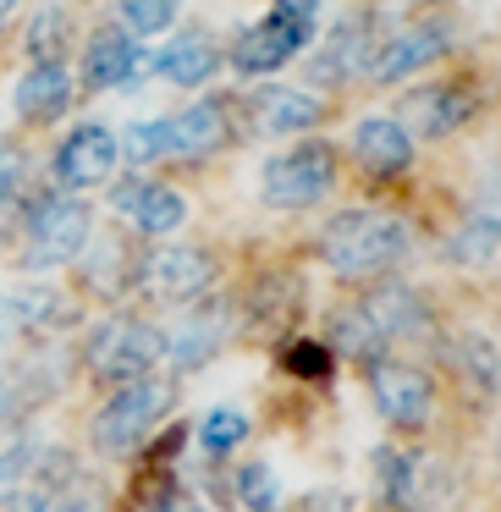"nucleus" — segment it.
I'll return each mask as SVG.
<instances>
[{
	"instance_id": "1",
	"label": "nucleus",
	"mask_w": 501,
	"mask_h": 512,
	"mask_svg": "<svg viewBox=\"0 0 501 512\" xmlns=\"http://www.w3.org/2000/svg\"><path fill=\"white\" fill-rule=\"evenodd\" d=\"M408 254V221L391 210H342L320 232V259L336 276H369Z\"/></svg>"
},
{
	"instance_id": "2",
	"label": "nucleus",
	"mask_w": 501,
	"mask_h": 512,
	"mask_svg": "<svg viewBox=\"0 0 501 512\" xmlns=\"http://www.w3.org/2000/svg\"><path fill=\"white\" fill-rule=\"evenodd\" d=\"M314 12L320 0H276L254 28H243L232 45V67L243 78H265V72H281L303 45L314 39Z\"/></svg>"
},
{
	"instance_id": "3",
	"label": "nucleus",
	"mask_w": 501,
	"mask_h": 512,
	"mask_svg": "<svg viewBox=\"0 0 501 512\" xmlns=\"http://www.w3.org/2000/svg\"><path fill=\"white\" fill-rule=\"evenodd\" d=\"M430 325V309L413 287L391 281V287H375L353 303V314H342V347L353 353H369L380 342H402V336H419Z\"/></svg>"
},
{
	"instance_id": "4",
	"label": "nucleus",
	"mask_w": 501,
	"mask_h": 512,
	"mask_svg": "<svg viewBox=\"0 0 501 512\" xmlns=\"http://www.w3.org/2000/svg\"><path fill=\"white\" fill-rule=\"evenodd\" d=\"M160 358H166V336L149 320H133V314H127V320L94 325V336H89V369L100 380H116V386L144 380Z\"/></svg>"
},
{
	"instance_id": "5",
	"label": "nucleus",
	"mask_w": 501,
	"mask_h": 512,
	"mask_svg": "<svg viewBox=\"0 0 501 512\" xmlns=\"http://www.w3.org/2000/svg\"><path fill=\"white\" fill-rule=\"evenodd\" d=\"M166 408H171V380H155V375L127 380V386H116V397L100 408V419H94V446H100V452H133V446L160 424Z\"/></svg>"
},
{
	"instance_id": "6",
	"label": "nucleus",
	"mask_w": 501,
	"mask_h": 512,
	"mask_svg": "<svg viewBox=\"0 0 501 512\" xmlns=\"http://www.w3.org/2000/svg\"><path fill=\"white\" fill-rule=\"evenodd\" d=\"M336 182V149L331 144H292L259 171V199L276 210H303V204L325 199Z\"/></svg>"
},
{
	"instance_id": "7",
	"label": "nucleus",
	"mask_w": 501,
	"mask_h": 512,
	"mask_svg": "<svg viewBox=\"0 0 501 512\" xmlns=\"http://www.w3.org/2000/svg\"><path fill=\"white\" fill-rule=\"evenodd\" d=\"M94 232V215L83 199H45L34 215H28V248H23V265L28 270H56L72 265V259L89 248Z\"/></svg>"
},
{
	"instance_id": "8",
	"label": "nucleus",
	"mask_w": 501,
	"mask_h": 512,
	"mask_svg": "<svg viewBox=\"0 0 501 512\" xmlns=\"http://www.w3.org/2000/svg\"><path fill=\"white\" fill-rule=\"evenodd\" d=\"M138 281L155 292L160 303H199L215 287V259L193 243H160L155 254H144Z\"/></svg>"
},
{
	"instance_id": "9",
	"label": "nucleus",
	"mask_w": 501,
	"mask_h": 512,
	"mask_svg": "<svg viewBox=\"0 0 501 512\" xmlns=\"http://www.w3.org/2000/svg\"><path fill=\"white\" fill-rule=\"evenodd\" d=\"M369 397H375V413L391 424H402V430H413V424L430 419V375L413 364H397V358H386V364H375V375H369Z\"/></svg>"
},
{
	"instance_id": "10",
	"label": "nucleus",
	"mask_w": 501,
	"mask_h": 512,
	"mask_svg": "<svg viewBox=\"0 0 501 512\" xmlns=\"http://www.w3.org/2000/svg\"><path fill=\"white\" fill-rule=\"evenodd\" d=\"M116 155H122V144H116L111 127L83 122V127H72L67 144L56 149V182L61 188H94V182L111 177Z\"/></svg>"
},
{
	"instance_id": "11",
	"label": "nucleus",
	"mask_w": 501,
	"mask_h": 512,
	"mask_svg": "<svg viewBox=\"0 0 501 512\" xmlns=\"http://www.w3.org/2000/svg\"><path fill=\"white\" fill-rule=\"evenodd\" d=\"M501 254V177H490L485 188L474 193L468 215L457 221L452 243H446V259L452 265H485V259Z\"/></svg>"
},
{
	"instance_id": "12",
	"label": "nucleus",
	"mask_w": 501,
	"mask_h": 512,
	"mask_svg": "<svg viewBox=\"0 0 501 512\" xmlns=\"http://www.w3.org/2000/svg\"><path fill=\"white\" fill-rule=\"evenodd\" d=\"M446 45H452V28L446 23H413L402 28L391 45L375 50V61H369V78L375 83H397V78H413L419 67H430V61L446 56Z\"/></svg>"
},
{
	"instance_id": "13",
	"label": "nucleus",
	"mask_w": 501,
	"mask_h": 512,
	"mask_svg": "<svg viewBox=\"0 0 501 512\" xmlns=\"http://www.w3.org/2000/svg\"><path fill=\"white\" fill-rule=\"evenodd\" d=\"M111 204L122 215H133V226L149 237H166L188 221V199H182L177 188H166V182H149V177H127L122 188L111 193Z\"/></svg>"
},
{
	"instance_id": "14",
	"label": "nucleus",
	"mask_w": 501,
	"mask_h": 512,
	"mask_svg": "<svg viewBox=\"0 0 501 512\" xmlns=\"http://www.w3.org/2000/svg\"><path fill=\"white\" fill-rule=\"evenodd\" d=\"M468 116H474V94H468L463 83H435V89H419V94H408V100H402L397 122L408 127V138L413 133L446 138V133H457Z\"/></svg>"
},
{
	"instance_id": "15",
	"label": "nucleus",
	"mask_w": 501,
	"mask_h": 512,
	"mask_svg": "<svg viewBox=\"0 0 501 512\" xmlns=\"http://www.w3.org/2000/svg\"><path fill=\"white\" fill-rule=\"evenodd\" d=\"M221 138H226V111L215 100H199L177 116H160V155L199 160L210 149H221Z\"/></svg>"
},
{
	"instance_id": "16",
	"label": "nucleus",
	"mask_w": 501,
	"mask_h": 512,
	"mask_svg": "<svg viewBox=\"0 0 501 512\" xmlns=\"http://www.w3.org/2000/svg\"><path fill=\"white\" fill-rule=\"evenodd\" d=\"M353 155H358V166L375 171V177H397L413 160V138L397 116H364V122L353 127Z\"/></svg>"
},
{
	"instance_id": "17",
	"label": "nucleus",
	"mask_w": 501,
	"mask_h": 512,
	"mask_svg": "<svg viewBox=\"0 0 501 512\" xmlns=\"http://www.w3.org/2000/svg\"><path fill=\"white\" fill-rule=\"evenodd\" d=\"M138 72H144V50H138V39L122 34V28L94 34L89 50H83V83H89V89H122Z\"/></svg>"
},
{
	"instance_id": "18",
	"label": "nucleus",
	"mask_w": 501,
	"mask_h": 512,
	"mask_svg": "<svg viewBox=\"0 0 501 512\" xmlns=\"http://www.w3.org/2000/svg\"><path fill=\"white\" fill-rule=\"evenodd\" d=\"M67 105H72V78L61 61H34L17 78V116L23 122H56Z\"/></svg>"
},
{
	"instance_id": "19",
	"label": "nucleus",
	"mask_w": 501,
	"mask_h": 512,
	"mask_svg": "<svg viewBox=\"0 0 501 512\" xmlns=\"http://www.w3.org/2000/svg\"><path fill=\"white\" fill-rule=\"evenodd\" d=\"M12 512H100V490H94L78 468H56V474L39 479L34 490H17Z\"/></svg>"
},
{
	"instance_id": "20",
	"label": "nucleus",
	"mask_w": 501,
	"mask_h": 512,
	"mask_svg": "<svg viewBox=\"0 0 501 512\" xmlns=\"http://www.w3.org/2000/svg\"><path fill=\"white\" fill-rule=\"evenodd\" d=\"M155 67H160V78L166 83H177V89H199L204 78H210L215 67H221V56H215V45L204 34H177L166 50L155 56Z\"/></svg>"
},
{
	"instance_id": "21",
	"label": "nucleus",
	"mask_w": 501,
	"mask_h": 512,
	"mask_svg": "<svg viewBox=\"0 0 501 512\" xmlns=\"http://www.w3.org/2000/svg\"><path fill=\"white\" fill-rule=\"evenodd\" d=\"M254 122L265 133H303L309 122H320V100L303 89H265L254 100Z\"/></svg>"
},
{
	"instance_id": "22",
	"label": "nucleus",
	"mask_w": 501,
	"mask_h": 512,
	"mask_svg": "<svg viewBox=\"0 0 501 512\" xmlns=\"http://www.w3.org/2000/svg\"><path fill=\"white\" fill-rule=\"evenodd\" d=\"M221 336H226V331H221V309H199L193 320H182L177 331L166 336V358H171L177 369H199L204 358L221 347Z\"/></svg>"
},
{
	"instance_id": "23",
	"label": "nucleus",
	"mask_w": 501,
	"mask_h": 512,
	"mask_svg": "<svg viewBox=\"0 0 501 512\" xmlns=\"http://www.w3.org/2000/svg\"><path fill=\"white\" fill-rule=\"evenodd\" d=\"M369 23H353L347 17L342 28L331 34V45L320 50V61H314V72H320L325 83H336V78H347V72H358V67H369Z\"/></svg>"
},
{
	"instance_id": "24",
	"label": "nucleus",
	"mask_w": 501,
	"mask_h": 512,
	"mask_svg": "<svg viewBox=\"0 0 501 512\" xmlns=\"http://www.w3.org/2000/svg\"><path fill=\"white\" fill-rule=\"evenodd\" d=\"M375 479H380V501L386 507H413L419 501V457L413 452H380Z\"/></svg>"
},
{
	"instance_id": "25",
	"label": "nucleus",
	"mask_w": 501,
	"mask_h": 512,
	"mask_svg": "<svg viewBox=\"0 0 501 512\" xmlns=\"http://www.w3.org/2000/svg\"><path fill=\"white\" fill-rule=\"evenodd\" d=\"M67 320V303L56 298V287H23L12 292V325L17 331H50Z\"/></svg>"
},
{
	"instance_id": "26",
	"label": "nucleus",
	"mask_w": 501,
	"mask_h": 512,
	"mask_svg": "<svg viewBox=\"0 0 501 512\" xmlns=\"http://www.w3.org/2000/svg\"><path fill=\"white\" fill-rule=\"evenodd\" d=\"M243 441H248V413L243 408H210V413H204L199 446L210 457H226L232 446H243Z\"/></svg>"
},
{
	"instance_id": "27",
	"label": "nucleus",
	"mask_w": 501,
	"mask_h": 512,
	"mask_svg": "<svg viewBox=\"0 0 501 512\" xmlns=\"http://www.w3.org/2000/svg\"><path fill=\"white\" fill-rule=\"evenodd\" d=\"M116 17H122V34H166L177 23V0H116Z\"/></svg>"
},
{
	"instance_id": "28",
	"label": "nucleus",
	"mask_w": 501,
	"mask_h": 512,
	"mask_svg": "<svg viewBox=\"0 0 501 512\" xmlns=\"http://www.w3.org/2000/svg\"><path fill=\"white\" fill-rule=\"evenodd\" d=\"M237 496H243L248 512H276V501H281L276 468H270L265 457H259V463H243V474H237Z\"/></svg>"
},
{
	"instance_id": "29",
	"label": "nucleus",
	"mask_w": 501,
	"mask_h": 512,
	"mask_svg": "<svg viewBox=\"0 0 501 512\" xmlns=\"http://www.w3.org/2000/svg\"><path fill=\"white\" fill-rule=\"evenodd\" d=\"M34 457H39V446L28 441V435H17V441L0 446V501L17 496V485H23V474L34 468Z\"/></svg>"
},
{
	"instance_id": "30",
	"label": "nucleus",
	"mask_w": 501,
	"mask_h": 512,
	"mask_svg": "<svg viewBox=\"0 0 501 512\" xmlns=\"http://www.w3.org/2000/svg\"><path fill=\"white\" fill-rule=\"evenodd\" d=\"M122 155L133 160V166H149V160H160V122H138V127H127Z\"/></svg>"
},
{
	"instance_id": "31",
	"label": "nucleus",
	"mask_w": 501,
	"mask_h": 512,
	"mask_svg": "<svg viewBox=\"0 0 501 512\" xmlns=\"http://www.w3.org/2000/svg\"><path fill=\"white\" fill-rule=\"evenodd\" d=\"M287 369L292 375H303V380H320L325 369H331V358H325V347H314V342H298L287 353Z\"/></svg>"
},
{
	"instance_id": "32",
	"label": "nucleus",
	"mask_w": 501,
	"mask_h": 512,
	"mask_svg": "<svg viewBox=\"0 0 501 512\" xmlns=\"http://www.w3.org/2000/svg\"><path fill=\"white\" fill-rule=\"evenodd\" d=\"M468 380H474V386H496V353H490V342H474L468 347Z\"/></svg>"
},
{
	"instance_id": "33",
	"label": "nucleus",
	"mask_w": 501,
	"mask_h": 512,
	"mask_svg": "<svg viewBox=\"0 0 501 512\" xmlns=\"http://www.w3.org/2000/svg\"><path fill=\"white\" fill-rule=\"evenodd\" d=\"M298 512H353V501H347V496H336V490H320V496H309Z\"/></svg>"
},
{
	"instance_id": "34",
	"label": "nucleus",
	"mask_w": 501,
	"mask_h": 512,
	"mask_svg": "<svg viewBox=\"0 0 501 512\" xmlns=\"http://www.w3.org/2000/svg\"><path fill=\"white\" fill-rule=\"evenodd\" d=\"M12 331H17V325H12V298H0V342H6Z\"/></svg>"
},
{
	"instance_id": "35",
	"label": "nucleus",
	"mask_w": 501,
	"mask_h": 512,
	"mask_svg": "<svg viewBox=\"0 0 501 512\" xmlns=\"http://www.w3.org/2000/svg\"><path fill=\"white\" fill-rule=\"evenodd\" d=\"M166 512H210V507H199V501H188V496H177V501H171V507Z\"/></svg>"
}]
</instances>
